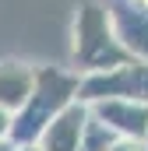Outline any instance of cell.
Wrapping results in <instances>:
<instances>
[{"mask_svg": "<svg viewBox=\"0 0 148 151\" xmlns=\"http://www.w3.org/2000/svg\"><path fill=\"white\" fill-rule=\"evenodd\" d=\"M127 4H134V7H148V0H127Z\"/></svg>", "mask_w": 148, "mask_h": 151, "instance_id": "cell-13", "label": "cell"}, {"mask_svg": "<svg viewBox=\"0 0 148 151\" xmlns=\"http://www.w3.org/2000/svg\"><path fill=\"white\" fill-rule=\"evenodd\" d=\"M102 99H138V102H148V63L127 60V63H120L113 70L81 77L78 102L92 106V102H102Z\"/></svg>", "mask_w": 148, "mask_h": 151, "instance_id": "cell-3", "label": "cell"}, {"mask_svg": "<svg viewBox=\"0 0 148 151\" xmlns=\"http://www.w3.org/2000/svg\"><path fill=\"white\" fill-rule=\"evenodd\" d=\"M78 91H81V74H74L71 67L36 63V88H32L28 102L14 113L11 141H14V144L36 141L67 106L78 102Z\"/></svg>", "mask_w": 148, "mask_h": 151, "instance_id": "cell-2", "label": "cell"}, {"mask_svg": "<svg viewBox=\"0 0 148 151\" xmlns=\"http://www.w3.org/2000/svg\"><path fill=\"white\" fill-rule=\"evenodd\" d=\"M88 113L102 127H110L116 137L148 141V102H138V99H102V102H92Z\"/></svg>", "mask_w": 148, "mask_h": 151, "instance_id": "cell-4", "label": "cell"}, {"mask_svg": "<svg viewBox=\"0 0 148 151\" xmlns=\"http://www.w3.org/2000/svg\"><path fill=\"white\" fill-rule=\"evenodd\" d=\"M85 123H88V106H85V102H74V106H67V109L36 137V144L42 151H81Z\"/></svg>", "mask_w": 148, "mask_h": 151, "instance_id": "cell-6", "label": "cell"}, {"mask_svg": "<svg viewBox=\"0 0 148 151\" xmlns=\"http://www.w3.org/2000/svg\"><path fill=\"white\" fill-rule=\"evenodd\" d=\"M11 130H14V113L0 106V141H4V137H11Z\"/></svg>", "mask_w": 148, "mask_h": 151, "instance_id": "cell-10", "label": "cell"}, {"mask_svg": "<svg viewBox=\"0 0 148 151\" xmlns=\"http://www.w3.org/2000/svg\"><path fill=\"white\" fill-rule=\"evenodd\" d=\"M116 141V134H113L110 127H102L95 116L88 113V123H85V134H81V151H106Z\"/></svg>", "mask_w": 148, "mask_h": 151, "instance_id": "cell-8", "label": "cell"}, {"mask_svg": "<svg viewBox=\"0 0 148 151\" xmlns=\"http://www.w3.org/2000/svg\"><path fill=\"white\" fill-rule=\"evenodd\" d=\"M106 151H148V141H138V137H116Z\"/></svg>", "mask_w": 148, "mask_h": 151, "instance_id": "cell-9", "label": "cell"}, {"mask_svg": "<svg viewBox=\"0 0 148 151\" xmlns=\"http://www.w3.org/2000/svg\"><path fill=\"white\" fill-rule=\"evenodd\" d=\"M14 151H42V148H39L36 141H25V144H18V148H14Z\"/></svg>", "mask_w": 148, "mask_h": 151, "instance_id": "cell-11", "label": "cell"}, {"mask_svg": "<svg viewBox=\"0 0 148 151\" xmlns=\"http://www.w3.org/2000/svg\"><path fill=\"white\" fill-rule=\"evenodd\" d=\"M36 88V63L21 56H4L0 60V106L18 113Z\"/></svg>", "mask_w": 148, "mask_h": 151, "instance_id": "cell-7", "label": "cell"}, {"mask_svg": "<svg viewBox=\"0 0 148 151\" xmlns=\"http://www.w3.org/2000/svg\"><path fill=\"white\" fill-rule=\"evenodd\" d=\"M14 148H18V144H14L11 137H4V141H0V151H14Z\"/></svg>", "mask_w": 148, "mask_h": 151, "instance_id": "cell-12", "label": "cell"}, {"mask_svg": "<svg viewBox=\"0 0 148 151\" xmlns=\"http://www.w3.org/2000/svg\"><path fill=\"white\" fill-rule=\"evenodd\" d=\"M127 60L131 56L116 42L106 0H81L74 11V25H71V63L67 67L74 74L88 77V74L113 70Z\"/></svg>", "mask_w": 148, "mask_h": 151, "instance_id": "cell-1", "label": "cell"}, {"mask_svg": "<svg viewBox=\"0 0 148 151\" xmlns=\"http://www.w3.org/2000/svg\"><path fill=\"white\" fill-rule=\"evenodd\" d=\"M106 7H110V21L123 53L131 60L148 63V7H134L127 0H106Z\"/></svg>", "mask_w": 148, "mask_h": 151, "instance_id": "cell-5", "label": "cell"}]
</instances>
